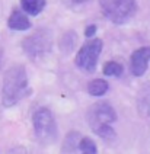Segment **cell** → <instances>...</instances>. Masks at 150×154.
Here are the masks:
<instances>
[{
    "label": "cell",
    "mask_w": 150,
    "mask_h": 154,
    "mask_svg": "<svg viewBox=\"0 0 150 154\" xmlns=\"http://www.w3.org/2000/svg\"><path fill=\"white\" fill-rule=\"evenodd\" d=\"M123 66L117 61H108L104 66V74L109 77H120L123 74Z\"/></svg>",
    "instance_id": "cell-11"
},
{
    "label": "cell",
    "mask_w": 150,
    "mask_h": 154,
    "mask_svg": "<svg viewBox=\"0 0 150 154\" xmlns=\"http://www.w3.org/2000/svg\"><path fill=\"white\" fill-rule=\"evenodd\" d=\"M79 150H80V151H83V153H88V154H95L98 151L96 146H95V143H93L90 138H88V137L80 138Z\"/></svg>",
    "instance_id": "cell-12"
},
{
    "label": "cell",
    "mask_w": 150,
    "mask_h": 154,
    "mask_svg": "<svg viewBox=\"0 0 150 154\" xmlns=\"http://www.w3.org/2000/svg\"><path fill=\"white\" fill-rule=\"evenodd\" d=\"M22 9L27 15L36 16L39 15L45 8V0H20Z\"/></svg>",
    "instance_id": "cell-9"
},
{
    "label": "cell",
    "mask_w": 150,
    "mask_h": 154,
    "mask_svg": "<svg viewBox=\"0 0 150 154\" xmlns=\"http://www.w3.org/2000/svg\"><path fill=\"white\" fill-rule=\"evenodd\" d=\"M95 32H96V26L95 25H89L88 29H86V32H85V35H86L88 38H92V36L95 35Z\"/></svg>",
    "instance_id": "cell-13"
},
{
    "label": "cell",
    "mask_w": 150,
    "mask_h": 154,
    "mask_svg": "<svg viewBox=\"0 0 150 154\" xmlns=\"http://www.w3.org/2000/svg\"><path fill=\"white\" fill-rule=\"evenodd\" d=\"M102 51V41L101 39H90L79 50L77 55H76V66L80 70L86 71V73H92L96 69L98 58Z\"/></svg>",
    "instance_id": "cell-5"
},
{
    "label": "cell",
    "mask_w": 150,
    "mask_h": 154,
    "mask_svg": "<svg viewBox=\"0 0 150 154\" xmlns=\"http://www.w3.org/2000/svg\"><path fill=\"white\" fill-rule=\"evenodd\" d=\"M108 90V83L102 79H96V80H92L88 85V92L92 96H102L106 93Z\"/></svg>",
    "instance_id": "cell-10"
},
{
    "label": "cell",
    "mask_w": 150,
    "mask_h": 154,
    "mask_svg": "<svg viewBox=\"0 0 150 154\" xmlns=\"http://www.w3.org/2000/svg\"><path fill=\"white\" fill-rule=\"evenodd\" d=\"M28 93V77L27 70L23 66H13L10 67L3 79L2 86V96L3 105L12 106L25 97Z\"/></svg>",
    "instance_id": "cell-1"
},
{
    "label": "cell",
    "mask_w": 150,
    "mask_h": 154,
    "mask_svg": "<svg viewBox=\"0 0 150 154\" xmlns=\"http://www.w3.org/2000/svg\"><path fill=\"white\" fill-rule=\"evenodd\" d=\"M102 9L105 17H108L112 23L121 25L134 16L137 5L136 0H106Z\"/></svg>",
    "instance_id": "cell-4"
},
{
    "label": "cell",
    "mask_w": 150,
    "mask_h": 154,
    "mask_svg": "<svg viewBox=\"0 0 150 154\" xmlns=\"http://www.w3.org/2000/svg\"><path fill=\"white\" fill-rule=\"evenodd\" d=\"M150 61V47H143L139 48L131 54V60H130V67L131 73L136 77H140L146 73V70L149 67Z\"/></svg>",
    "instance_id": "cell-7"
},
{
    "label": "cell",
    "mask_w": 150,
    "mask_h": 154,
    "mask_svg": "<svg viewBox=\"0 0 150 154\" xmlns=\"http://www.w3.org/2000/svg\"><path fill=\"white\" fill-rule=\"evenodd\" d=\"M34 131L35 137L42 144H51L57 138V124L54 119L53 112L47 108H41L34 113Z\"/></svg>",
    "instance_id": "cell-3"
},
{
    "label": "cell",
    "mask_w": 150,
    "mask_h": 154,
    "mask_svg": "<svg viewBox=\"0 0 150 154\" xmlns=\"http://www.w3.org/2000/svg\"><path fill=\"white\" fill-rule=\"evenodd\" d=\"M8 25L13 31H27L31 28V22L25 15V12H20L18 9H15L10 15L9 20H8Z\"/></svg>",
    "instance_id": "cell-8"
},
{
    "label": "cell",
    "mask_w": 150,
    "mask_h": 154,
    "mask_svg": "<svg viewBox=\"0 0 150 154\" xmlns=\"http://www.w3.org/2000/svg\"><path fill=\"white\" fill-rule=\"evenodd\" d=\"M69 3H85V2H89V0H66Z\"/></svg>",
    "instance_id": "cell-14"
},
{
    "label": "cell",
    "mask_w": 150,
    "mask_h": 154,
    "mask_svg": "<svg viewBox=\"0 0 150 154\" xmlns=\"http://www.w3.org/2000/svg\"><path fill=\"white\" fill-rule=\"evenodd\" d=\"M117 113L114 108L106 102H98L92 105L88 111V122L92 131L104 140L115 137V131L111 124L115 122Z\"/></svg>",
    "instance_id": "cell-2"
},
{
    "label": "cell",
    "mask_w": 150,
    "mask_h": 154,
    "mask_svg": "<svg viewBox=\"0 0 150 154\" xmlns=\"http://www.w3.org/2000/svg\"><path fill=\"white\" fill-rule=\"evenodd\" d=\"M51 45H53V36H51V32H48L47 29L36 31L22 42L25 52L32 58L44 55L45 52L51 50Z\"/></svg>",
    "instance_id": "cell-6"
}]
</instances>
